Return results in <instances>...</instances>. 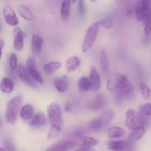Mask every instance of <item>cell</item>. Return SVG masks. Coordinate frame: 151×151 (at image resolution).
Returning a JSON list of instances; mask_svg holds the SVG:
<instances>
[{"mask_svg":"<svg viewBox=\"0 0 151 151\" xmlns=\"http://www.w3.org/2000/svg\"><path fill=\"white\" fill-rule=\"evenodd\" d=\"M0 125H1V121H0Z\"/></svg>","mask_w":151,"mask_h":151,"instance_id":"47","label":"cell"},{"mask_svg":"<svg viewBox=\"0 0 151 151\" xmlns=\"http://www.w3.org/2000/svg\"><path fill=\"white\" fill-rule=\"evenodd\" d=\"M4 149L7 150V151H16V149H15V146L13 145V144L10 142L7 141L4 143Z\"/></svg>","mask_w":151,"mask_h":151,"instance_id":"39","label":"cell"},{"mask_svg":"<svg viewBox=\"0 0 151 151\" xmlns=\"http://www.w3.org/2000/svg\"><path fill=\"white\" fill-rule=\"evenodd\" d=\"M86 13V4L84 0H79L78 2V13L81 17L84 16Z\"/></svg>","mask_w":151,"mask_h":151,"instance_id":"38","label":"cell"},{"mask_svg":"<svg viewBox=\"0 0 151 151\" xmlns=\"http://www.w3.org/2000/svg\"><path fill=\"white\" fill-rule=\"evenodd\" d=\"M121 75H122V74L116 73L111 75V76H110L108 78L107 85H106V86H107V89L109 90V91H116V88H118V86H119Z\"/></svg>","mask_w":151,"mask_h":151,"instance_id":"21","label":"cell"},{"mask_svg":"<svg viewBox=\"0 0 151 151\" xmlns=\"http://www.w3.org/2000/svg\"><path fill=\"white\" fill-rule=\"evenodd\" d=\"M47 118L44 112L40 111L33 115L29 122V126L34 128H38L47 125Z\"/></svg>","mask_w":151,"mask_h":151,"instance_id":"14","label":"cell"},{"mask_svg":"<svg viewBox=\"0 0 151 151\" xmlns=\"http://www.w3.org/2000/svg\"><path fill=\"white\" fill-rule=\"evenodd\" d=\"M14 89V83L9 78H4L0 81V91L4 94H9Z\"/></svg>","mask_w":151,"mask_h":151,"instance_id":"19","label":"cell"},{"mask_svg":"<svg viewBox=\"0 0 151 151\" xmlns=\"http://www.w3.org/2000/svg\"><path fill=\"white\" fill-rule=\"evenodd\" d=\"M99 63H100V66L102 70L106 72L109 69V55H108V52L106 49H103L100 52V55H99Z\"/></svg>","mask_w":151,"mask_h":151,"instance_id":"25","label":"cell"},{"mask_svg":"<svg viewBox=\"0 0 151 151\" xmlns=\"http://www.w3.org/2000/svg\"><path fill=\"white\" fill-rule=\"evenodd\" d=\"M100 25H101L100 21V22H94L87 29L85 36H84L83 41L82 47H81V50H82L83 52L85 53L88 52L91 50L92 46L94 45L96 38L97 37V33L99 32Z\"/></svg>","mask_w":151,"mask_h":151,"instance_id":"2","label":"cell"},{"mask_svg":"<svg viewBox=\"0 0 151 151\" xmlns=\"http://www.w3.org/2000/svg\"><path fill=\"white\" fill-rule=\"evenodd\" d=\"M116 91L118 97L125 100L131 99L134 95V87L126 75H121L119 86Z\"/></svg>","mask_w":151,"mask_h":151,"instance_id":"4","label":"cell"},{"mask_svg":"<svg viewBox=\"0 0 151 151\" xmlns=\"http://www.w3.org/2000/svg\"><path fill=\"white\" fill-rule=\"evenodd\" d=\"M139 87H140V91H141L142 96L143 97V98L145 99V100H147V99L150 98L151 89L150 87H149L147 84L145 83L144 82L140 83Z\"/></svg>","mask_w":151,"mask_h":151,"instance_id":"34","label":"cell"},{"mask_svg":"<svg viewBox=\"0 0 151 151\" xmlns=\"http://www.w3.org/2000/svg\"><path fill=\"white\" fill-rule=\"evenodd\" d=\"M145 133V125H140L131 130V132L129 135L130 140L133 142L137 141L142 138Z\"/></svg>","mask_w":151,"mask_h":151,"instance_id":"24","label":"cell"},{"mask_svg":"<svg viewBox=\"0 0 151 151\" xmlns=\"http://www.w3.org/2000/svg\"><path fill=\"white\" fill-rule=\"evenodd\" d=\"M61 128L62 127L58 126V125H51V127L49 129L48 134H47V139L49 140H52L58 137L59 134L61 132Z\"/></svg>","mask_w":151,"mask_h":151,"instance_id":"31","label":"cell"},{"mask_svg":"<svg viewBox=\"0 0 151 151\" xmlns=\"http://www.w3.org/2000/svg\"><path fill=\"white\" fill-rule=\"evenodd\" d=\"M137 112L145 119L150 117L151 116V103H145V104L139 106Z\"/></svg>","mask_w":151,"mask_h":151,"instance_id":"30","label":"cell"},{"mask_svg":"<svg viewBox=\"0 0 151 151\" xmlns=\"http://www.w3.org/2000/svg\"><path fill=\"white\" fill-rule=\"evenodd\" d=\"M146 119L142 117L137 111L134 109H129L125 112V125L127 128L132 130L140 125L145 126Z\"/></svg>","mask_w":151,"mask_h":151,"instance_id":"3","label":"cell"},{"mask_svg":"<svg viewBox=\"0 0 151 151\" xmlns=\"http://www.w3.org/2000/svg\"><path fill=\"white\" fill-rule=\"evenodd\" d=\"M17 12L19 16L27 22H32L35 20V16L31 11L30 9L24 4H19L17 5Z\"/></svg>","mask_w":151,"mask_h":151,"instance_id":"16","label":"cell"},{"mask_svg":"<svg viewBox=\"0 0 151 151\" xmlns=\"http://www.w3.org/2000/svg\"><path fill=\"white\" fill-rule=\"evenodd\" d=\"M17 74L21 81L24 83L26 85L29 86L32 88H36V82L31 78V76L28 73L27 70L24 66H22V65H19L17 68Z\"/></svg>","mask_w":151,"mask_h":151,"instance_id":"13","label":"cell"},{"mask_svg":"<svg viewBox=\"0 0 151 151\" xmlns=\"http://www.w3.org/2000/svg\"><path fill=\"white\" fill-rule=\"evenodd\" d=\"M114 116L113 111L109 110L107 111L104 112L101 116H100V119L103 123V128H106L111 123L112 120Z\"/></svg>","mask_w":151,"mask_h":151,"instance_id":"29","label":"cell"},{"mask_svg":"<svg viewBox=\"0 0 151 151\" xmlns=\"http://www.w3.org/2000/svg\"><path fill=\"white\" fill-rule=\"evenodd\" d=\"M19 116L23 120L27 121L30 119L34 115L33 106L30 104H26L22 106L19 111Z\"/></svg>","mask_w":151,"mask_h":151,"instance_id":"20","label":"cell"},{"mask_svg":"<svg viewBox=\"0 0 151 151\" xmlns=\"http://www.w3.org/2000/svg\"><path fill=\"white\" fill-rule=\"evenodd\" d=\"M1 22H0V32H1Z\"/></svg>","mask_w":151,"mask_h":151,"instance_id":"44","label":"cell"},{"mask_svg":"<svg viewBox=\"0 0 151 151\" xmlns=\"http://www.w3.org/2000/svg\"><path fill=\"white\" fill-rule=\"evenodd\" d=\"M0 151H7V150H5L4 148H2V147H0Z\"/></svg>","mask_w":151,"mask_h":151,"instance_id":"43","label":"cell"},{"mask_svg":"<svg viewBox=\"0 0 151 151\" xmlns=\"http://www.w3.org/2000/svg\"><path fill=\"white\" fill-rule=\"evenodd\" d=\"M24 45V34L20 27H16L13 29V48L16 51H22Z\"/></svg>","mask_w":151,"mask_h":151,"instance_id":"12","label":"cell"},{"mask_svg":"<svg viewBox=\"0 0 151 151\" xmlns=\"http://www.w3.org/2000/svg\"><path fill=\"white\" fill-rule=\"evenodd\" d=\"M81 63V60H80V58L78 56H71L66 61L65 68H66L67 72L71 73V72H73L75 71H76L80 67Z\"/></svg>","mask_w":151,"mask_h":151,"instance_id":"17","label":"cell"},{"mask_svg":"<svg viewBox=\"0 0 151 151\" xmlns=\"http://www.w3.org/2000/svg\"><path fill=\"white\" fill-rule=\"evenodd\" d=\"M2 15L6 23L12 27H16L19 24V20L13 7L9 4H4L2 8Z\"/></svg>","mask_w":151,"mask_h":151,"instance_id":"9","label":"cell"},{"mask_svg":"<svg viewBox=\"0 0 151 151\" xmlns=\"http://www.w3.org/2000/svg\"><path fill=\"white\" fill-rule=\"evenodd\" d=\"M98 144H99V141L97 139L93 138V137H87L83 139V142L81 143L79 146H81V147L93 148V147L97 146Z\"/></svg>","mask_w":151,"mask_h":151,"instance_id":"32","label":"cell"},{"mask_svg":"<svg viewBox=\"0 0 151 151\" xmlns=\"http://www.w3.org/2000/svg\"><path fill=\"white\" fill-rule=\"evenodd\" d=\"M4 47V41L2 39H0V60L2 57V50Z\"/></svg>","mask_w":151,"mask_h":151,"instance_id":"42","label":"cell"},{"mask_svg":"<svg viewBox=\"0 0 151 151\" xmlns=\"http://www.w3.org/2000/svg\"><path fill=\"white\" fill-rule=\"evenodd\" d=\"M54 86L55 89L59 93L66 92L68 89V87H69V83H68L66 76L56 79L54 82Z\"/></svg>","mask_w":151,"mask_h":151,"instance_id":"22","label":"cell"},{"mask_svg":"<svg viewBox=\"0 0 151 151\" xmlns=\"http://www.w3.org/2000/svg\"><path fill=\"white\" fill-rule=\"evenodd\" d=\"M151 13V0H137L136 4V18L139 22H142Z\"/></svg>","mask_w":151,"mask_h":151,"instance_id":"6","label":"cell"},{"mask_svg":"<svg viewBox=\"0 0 151 151\" xmlns=\"http://www.w3.org/2000/svg\"><path fill=\"white\" fill-rule=\"evenodd\" d=\"M78 0H71V1H72V2H75V1H77Z\"/></svg>","mask_w":151,"mask_h":151,"instance_id":"45","label":"cell"},{"mask_svg":"<svg viewBox=\"0 0 151 151\" xmlns=\"http://www.w3.org/2000/svg\"><path fill=\"white\" fill-rule=\"evenodd\" d=\"M101 22V25L106 29H112L114 25V22L111 16H106L103 19Z\"/></svg>","mask_w":151,"mask_h":151,"instance_id":"36","label":"cell"},{"mask_svg":"<svg viewBox=\"0 0 151 151\" xmlns=\"http://www.w3.org/2000/svg\"><path fill=\"white\" fill-rule=\"evenodd\" d=\"M73 151H94L93 148H89V147H81L79 146V147L75 149Z\"/></svg>","mask_w":151,"mask_h":151,"instance_id":"41","label":"cell"},{"mask_svg":"<svg viewBox=\"0 0 151 151\" xmlns=\"http://www.w3.org/2000/svg\"><path fill=\"white\" fill-rule=\"evenodd\" d=\"M43 44H44V38L38 34H32L31 38V47L32 52L35 55H38L41 52L42 50Z\"/></svg>","mask_w":151,"mask_h":151,"instance_id":"15","label":"cell"},{"mask_svg":"<svg viewBox=\"0 0 151 151\" xmlns=\"http://www.w3.org/2000/svg\"><path fill=\"white\" fill-rule=\"evenodd\" d=\"M61 66L62 63L60 61L48 62L44 65V70L47 75H52L59 70Z\"/></svg>","mask_w":151,"mask_h":151,"instance_id":"26","label":"cell"},{"mask_svg":"<svg viewBox=\"0 0 151 151\" xmlns=\"http://www.w3.org/2000/svg\"><path fill=\"white\" fill-rule=\"evenodd\" d=\"M64 111L66 112H71L72 111V105L69 101H68L65 105Z\"/></svg>","mask_w":151,"mask_h":151,"instance_id":"40","label":"cell"},{"mask_svg":"<svg viewBox=\"0 0 151 151\" xmlns=\"http://www.w3.org/2000/svg\"><path fill=\"white\" fill-rule=\"evenodd\" d=\"M47 118L50 125L63 126L62 111L60 106L56 103H52L47 107Z\"/></svg>","mask_w":151,"mask_h":151,"instance_id":"5","label":"cell"},{"mask_svg":"<svg viewBox=\"0 0 151 151\" xmlns=\"http://www.w3.org/2000/svg\"><path fill=\"white\" fill-rule=\"evenodd\" d=\"M106 104V97L102 94H98L89 103V109L93 111L100 110L103 109Z\"/></svg>","mask_w":151,"mask_h":151,"instance_id":"18","label":"cell"},{"mask_svg":"<svg viewBox=\"0 0 151 151\" xmlns=\"http://www.w3.org/2000/svg\"><path fill=\"white\" fill-rule=\"evenodd\" d=\"M26 69L28 73L31 76V78L34 80L36 83L43 85L44 83V78H42L41 75L38 70L37 69L36 64H35V60L32 58H29L26 62Z\"/></svg>","mask_w":151,"mask_h":151,"instance_id":"8","label":"cell"},{"mask_svg":"<svg viewBox=\"0 0 151 151\" xmlns=\"http://www.w3.org/2000/svg\"><path fill=\"white\" fill-rule=\"evenodd\" d=\"M88 79L91 83V90L94 93L97 92L101 87V80L98 71L93 66L90 68Z\"/></svg>","mask_w":151,"mask_h":151,"instance_id":"11","label":"cell"},{"mask_svg":"<svg viewBox=\"0 0 151 151\" xmlns=\"http://www.w3.org/2000/svg\"><path fill=\"white\" fill-rule=\"evenodd\" d=\"M18 66V58L16 53L12 52L9 58V68L11 71L15 72L17 69Z\"/></svg>","mask_w":151,"mask_h":151,"instance_id":"35","label":"cell"},{"mask_svg":"<svg viewBox=\"0 0 151 151\" xmlns=\"http://www.w3.org/2000/svg\"><path fill=\"white\" fill-rule=\"evenodd\" d=\"M91 1H96V0H91Z\"/></svg>","mask_w":151,"mask_h":151,"instance_id":"46","label":"cell"},{"mask_svg":"<svg viewBox=\"0 0 151 151\" xmlns=\"http://www.w3.org/2000/svg\"><path fill=\"white\" fill-rule=\"evenodd\" d=\"M143 24H144V32L145 35H148L151 32V13L144 20Z\"/></svg>","mask_w":151,"mask_h":151,"instance_id":"37","label":"cell"},{"mask_svg":"<svg viewBox=\"0 0 151 151\" xmlns=\"http://www.w3.org/2000/svg\"><path fill=\"white\" fill-rule=\"evenodd\" d=\"M22 97L20 95L15 96L7 103L5 111V119L7 123L14 124L16 122L18 114L20 111Z\"/></svg>","mask_w":151,"mask_h":151,"instance_id":"1","label":"cell"},{"mask_svg":"<svg viewBox=\"0 0 151 151\" xmlns=\"http://www.w3.org/2000/svg\"><path fill=\"white\" fill-rule=\"evenodd\" d=\"M71 0H63L60 7V16L63 20H66L70 15Z\"/></svg>","mask_w":151,"mask_h":151,"instance_id":"28","label":"cell"},{"mask_svg":"<svg viewBox=\"0 0 151 151\" xmlns=\"http://www.w3.org/2000/svg\"><path fill=\"white\" fill-rule=\"evenodd\" d=\"M75 142L72 140H62L50 145L46 151H68L76 147Z\"/></svg>","mask_w":151,"mask_h":151,"instance_id":"10","label":"cell"},{"mask_svg":"<svg viewBox=\"0 0 151 151\" xmlns=\"http://www.w3.org/2000/svg\"><path fill=\"white\" fill-rule=\"evenodd\" d=\"M125 134V129L119 126H112L109 128L107 131L108 137L111 139H113L119 138V137H123Z\"/></svg>","mask_w":151,"mask_h":151,"instance_id":"23","label":"cell"},{"mask_svg":"<svg viewBox=\"0 0 151 151\" xmlns=\"http://www.w3.org/2000/svg\"><path fill=\"white\" fill-rule=\"evenodd\" d=\"M88 127L91 131H94V132H97V131H100L103 128V123H102L101 120H100V117L96 118V119H93L88 124Z\"/></svg>","mask_w":151,"mask_h":151,"instance_id":"33","label":"cell"},{"mask_svg":"<svg viewBox=\"0 0 151 151\" xmlns=\"http://www.w3.org/2000/svg\"><path fill=\"white\" fill-rule=\"evenodd\" d=\"M78 86L81 93L87 92L91 90V83L88 77L83 76L78 81Z\"/></svg>","mask_w":151,"mask_h":151,"instance_id":"27","label":"cell"},{"mask_svg":"<svg viewBox=\"0 0 151 151\" xmlns=\"http://www.w3.org/2000/svg\"><path fill=\"white\" fill-rule=\"evenodd\" d=\"M108 149L111 151H136V146L131 140L110 141L107 144Z\"/></svg>","mask_w":151,"mask_h":151,"instance_id":"7","label":"cell"}]
</instances>
